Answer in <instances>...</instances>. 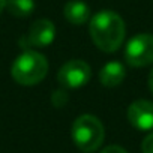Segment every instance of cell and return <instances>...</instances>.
<instances>
[{"mask_svg": "<svg viewBox=\"0 0 153 153\" xmlns=\"http://www.w3.org/2000/svg\"><path fill=\"white\" fill-rule=\"evenodd\" d=\"M92 78V69L84 60H69L57 72V81L65 89H80Z\"/></svg>", "mask_w": 153, "mask_h": 153, "instance_id": "obj_5", "label": "cell"}, {"mask_svg": "<svg viewBox=\"0 0 153 153\" xmlns=\"http://www.w3.org/2000/svg\"><path fill=\"white\" fill-rule=\"evenodd\" d=\"M63 15L68 23L74 26H83L90 20V8L83 0H69L63 8Z\"/></svg>", "mask_w": 153, "mask_h": 153, "instance_id": "obj_8", "label": "cell"}, {"mask_svg": "<svg viewBox=\"0 0 153 153\" xmlns=\"http://www.w3.org/2000/svg\"><path fill=\"white\" fill-rule=\"evenodd\" d=\"M101 153H128V152L123 147H120V146H108Z\"/></svg>", "mask_w": 153, "mask_h": 153, "instance_id": "obj_12", "label": "cell"}, {"mask_svg": "<svg viewBox=\"0 0 153 153\" xmlns=\"http://www.w3.org/2000/svg\"><path fill=\"white\" fill-rule=\"evenodd\" d=\"M71 137L80 150L90 153L101 147L104 143L105 131L101 120L92 114H83L76 117L71 128Z\"/></svg>", "mask_w": 153, "mask_h": 153, "instance_id": "obj_3", "label": "cell"}, {"mask_svg": "<svg viewBox=\"0 0 153 153\" xmlns=\"http://www.w3.org/2000/svg\"><path fill=\"white\" fill-rule=\"evenodd\" d=\"M5 6H6V0H0V14L5 9Z\"/></svg>", "mask_w": 153, "mask_h": 153, "instance_id": "obj_14", "label": "cell"}, {"mask_svg": "<svg viewBox=\"0 0 153 153\" xmlns=\"http://www.w3.org/2000/svg\"><path fill=\"white\" fill-rule=\"evenodd\" d=\"M149 89L153 93V69L150 71V75H149Z\"/></svg>", "mask_w": 153, "mask_h": 153, "instance_id": "obj_13", "label": "cell"}, {"mask_svg": "<svg viewBox=\"0 0 153 153\" xmlns=\"http://www.w3.org/2000/svg\"><path fill=\"white\" fill-rule=\"evenodd\" d=\"M48 72V60L35 50L23 51L11 66V75L21 86L39 84Z\"/></svg>", "mask_w": 153, "mask_h": 153, "instance_id": "obj_2", "label": "cell"}, {"mask_svg": "<svg viewBox=\"0 0 153 153\" xmlns=\"http://www.w3.org/2000/svg\"><path fill=\"white\" fill-rule=\"evenodd\" d=\"M125 60L129 66L143 68L153 63V35L138 33L131 38L125 48Z\"/></svg>", "mask_w": 153, "mask_h": 153, "instance_id": "obj_4", "label": "cell"}, {"mask_svg": "<svg viewBox=\"0 0 153 153\" xmlns=\"http://www.w3.org/2000/svg\"><path fill=\"white\" fill-rule=\"evenodd\" d=\"M93 44L104 53H116L125 39L126 27L123 18L110 9H102L90 18L89 26Z\"/></svg>", "mask_w": 153, "mask_h": 153, "instance_id": "obj_1", "label": "cell"}, {"mask_svg": "<svg viewBox=\"0 0 153 153\" xmlns=\"http://www.w3.org/2000/svg\"><path fill=\"white\" fill-rule=\"evenodd\" d=\"M8 12L17 18H24L33 14L35 11V0H6Z\"/></svg>", "mask_w": 153, "mask_h": 153, "instance_id": "obj_10", "label": "cell"}, {"mask_svg": "<svg viewBox=\"0 0 153 153\" xmlns=\"http://www.w3.org/2000/svg\"><path fill=\"white\" fill-rule=\"evenodd\" d=\"M126 76L125 66L120 62H108L99 71V81L104 87H117Z\"/></svg>", "mask_w": 153, "mask_h": 153, "instance_id": "obj_9", "label": "cell"}, {"mask_svg": "<svg viewBox=\"0 0 153 153\" xmlns=\"http://www.w3.org/2000/svg\"><path fill=\"white\" fill-rule=\"evenodd\" d=\"M141 150H143V153H153V132L149 134V135L143 140V143H141Z\"/></svg>", "mask_w": 153, "mask_h": 153, "instance_id": "obj_11", "label": "cell"}, {"mask_svg": "<svg viewBox=\"0 0 153 153\" xmlns=\"http://www.w3.org/2000/svg\"><path fill=\"white\" fill-rule=\"evenodd\" d=\"M56 38V26L53 24L51 20H38L35 21L30 29L29 33L24 38V45L29 47H35V48H45L48 45L53 44Z\"/></svg>", "mask_w": 153, "mask_h": 153, "instance_id": "obj_6", "label": "cell"}, {"mask_svg": "<svg viewBox=\"0 0 153 153\" xmlns=\"http://www.w3.org/2000/svg\"><path fill=\"white\" fill-rule=\"evenodd\" d=\"M128 120L138 131L153 129V102L138 99L128 108Z\"/></svg>", "mask_w": 153, "mask_h": 153, "instance_id": "obj_7", "label": "cell"}]
</instances>
